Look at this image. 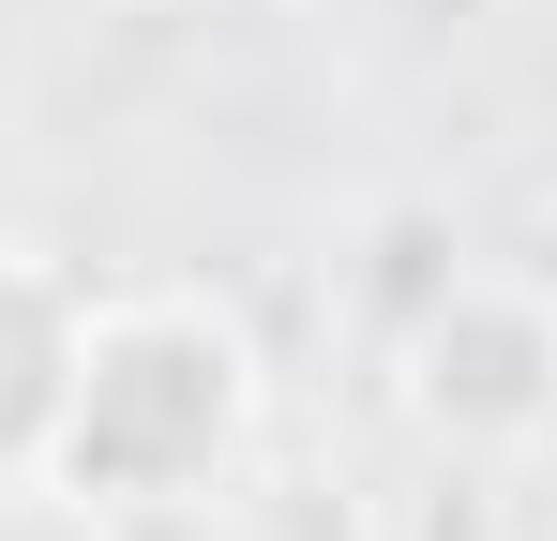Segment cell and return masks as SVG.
Segmentation results:
<instances>
[{"mask_svg": "<svg viewBox=\"0 0 557 541\" xmlns=\"http://www.w3.org/2000/svg\"><path fill=\"white\" fill-rule=\"evenodd\" d=\"M272 406V361L257 331L211 301V286H136L76 316V376H61V422H46V496L76 512H182L211 496Z\"/></svg>", "mask_w": 557, "mask_h": 541, "instance_id": "cell-1", "label": "cell"}, {"mask_svg": "<svg viewBox=\"0 0 557 541\" xmlns=\"http://www.w3.org/2000/svg\"><path fill=\"white\" fill-rule=\"evenodd\" d=\"M392 391L407 422L467 466H512V451H557V301L528 270H453L407 347H392Z\"/></svg>", "mask_w": 557, "mask_h": 541, "instance_id": "cell-2", "label": "cell"}, {"mask_svg": "<svg viewBox=\"0 0 557 541\" xmlns=\"http://www.w3.org/2000/svg\"><path fill=\"white\" fill-rule=\"evenodd\" d=\"M76 286L30 256V241H0V481H30L46 466V422H61V376H76Z\"/></svg>", "mask_w": 557, "mask_h": 541, "instance_id": "cell-3", "label": "cell"}]
</instances>
